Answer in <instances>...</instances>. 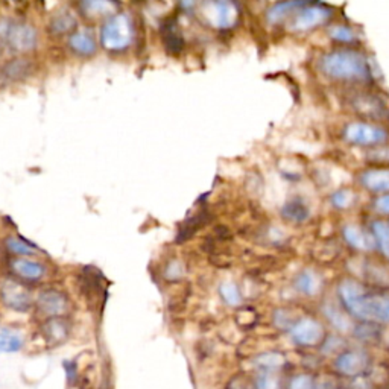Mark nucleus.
Here are the masks:
<instances>
[{
    "label": "nucleus",
    "instance_id": "2eb2a0df",
    "mask_svg": "<svg viewBox=\"0 0 389 389\" xmlns=\"http://www.w3.org/2000/svg\"><path fill=\"white\" fill-rule=\"evenodd\" d=\"M322 277L317 271L310 270V268L300 271L294 279L295 291L304 296H317L322 291Z\"/></svg>",
    "mask_w": 389,
    "mask_h": 389
},
{
    "label": "nucleus",
    "instance_id": "dca6fc26",
    "mask_svg": "<svg viewBox=\"0 0 389 389\" xmlns=\"http://www.w3.org/2000/svg\"><path fill=\"white\" fill-rule=\"evenodd\" d=\"M322 313L326 319L329 321L333 329H336L339 333H350L355 330L353 318L350 317V313L344 309L339 308L336 303H327L324 304Z\"/></svg>",
    "mask_w": 389,
    "mask_h": 389
},
{
    "label": "nucleus",
    "instance_id": "39448f33",
    "mask_svg": "<svg viewBox=\"0 0 389 389\" xmlns=\"http://www.w3.org/2000/svg\"><path fill=\"white\" fill-rule=\"evenodd\" d=\"M134 31L129 17L119 14L111 17L102 27V44L110 51H122L133 41Z\"/></svg>",
    "mask_w": 389,
    "mask_h": 389
},
{
    "label": "nucleus",
    "instance_id": "9b49d317",
    "mask_svg": "<svg viewBox=\"0 0 389 389\" xmlns=\"http://www.w3.org/2000/svg\"><path fill=\"white\" fill-rule=\"evenodd\" d=\"M309 4L310 0H280V2H277L268 9L266 20L270 25H280L284 22H289L300 9H303Z\"/></svg>",
    "mask_w": 389,
    "mask_h": 389
},
{
    "label": "nucleus",
    "instance_id": "412c9836",
    "mask_svg": "<svg viewBox=\"0 0 389 389\" xmlns=\"http://www.w3.org/2000/svg\"><path fill=\"white\" fill-rule=\"evenodd\" d=\"M81 9L87 17H107L114 13L113 0H81Z\"/></svg>",
    "mask_w": 389,
    "mask_h": 389
},
{
    "label": "nucleus",
    "instance_id": "a211bd4d",
    "mask_svg": "<svg viewBox=\"0 0 389 389\" xmlns=\"http://www.w3.org/2000/svg\"><path fill=\"white\" fill-rule=\"evenodd\" d=\"M13 272L26 282H39L44 275V266L39 262L31 261V258H15L11 263Z\"/></svg>",
    "mask_w": 389,
    "mask_h": 389
},
{
    "label": "nucleus",
    "instance_id": "f8f14e48",
    "mask_svg": "<svg viewBox=\"0 0 389 389\" xmlns=\"http://www.w3.org/2000/svg\"><path fill=\"white\" fill-rule=\"evenodd\" d=\"M8 44L15 51H29L35 46L37 35L32 27L26 25L8 26L4 31Z\"/></svg>",
    "mask_w": 389,
    "mask_h": 389
},
{
    "label": "nucleus",
    "instance_id": "a878e982",
    "mask_svg": "<svg viewBox=\"0 0 389 389\" xmlns=\"http://www.w3.org/2000/svg\"><path fill=\"white\" fill-rule=\"evenodd\" d=\"M22 345L23 341L17 333L5 327H0V351L2 353H14V351L20 350Z\"/></svg>",
    "mask_w": 389,
    "mask_h": 389
},
{
    "label": "nucleus",
    "instance_id": "6e6552de",
    "mask_svg": "<svg viewBox=\"0 0 389 389\" xmlns=\"http://www.w3.org/2000/svg\"><path fill=\"white\" fill-rule=\"evenodd\" d=\"M206 17L216 29H230L239 20V9L233 0H211L206 6Z\"/></svg>",
    "mask_w": 389,
    "mask_h": 389
},
{
    "label": "nucleus",
    "instance_id": "c9c22d12",
    "mask_svg": "<svg viewBox=\"0 0 389 389\" xmlns=\"http://www.w3.org/2000/svg\"><path fill=\"white\" fill-rule=\"evenodd\" d=\"M181 275H183V265L180 262H172L168 266V270H166V277H168L169 280H178Z\"/></svg>",
    "mask_w": 389,
    "mask_h": 389
},
{
    "label": "nucleus",
    "instance_id": "0eeeda50",
    "mask_svg": "<svg viewBox=\"0 0 389 389\" xmlns=\"http://www.w3.org/2000/svg\"><path fill=\"white\" fill-rule=\"evenodd\" d=\"M371 365V357L365 350H344L335 357L333 368L335 371L348 378H356L364 376Z\"/></svg>",
    "mask_w": 389,
    "mask_h": 389
},
{
    "label": "nucleus",
    "instance_id": "2f4dec72",
    "mask_svg": "<svg viewBox=\"0 0 389 389\" xmlns=\"http://www.w3.org/2000/svg\"><path fill=\"white\" fill-rule=\"evenodd\" d=\"M73 26H75V18H73V15H70L67 13H62L57 18H53V22H52V27L57 32H67L72 29Z\"/></svg>",
    "mask_w": 389,
    "mask_h": 389
},
{
    "label": "nucleus",
    "instance_id": "ddd939ff",
    "mask_svg": "<svg viewBox=\"0 0 389 389\" xmlns=\"http://www.w3.org/2000/svg\"><path fill=\"white\" fill-rule=\"evenodd\" d=\"M359 181H360V186L371 193H376V194L389 193V168L367 169L360 173Z\"/></svg>",
    "mask_w": 389,
    "mask_h": 389
},
{
    "label": "nucleus",
    "instance_id": "423d86ee",
    "mask_svg": "<svg viewBox=\"0 0 389 389\" xmlns=\"http://www.w3.org/2000/svg\"><path fill=\"white\" fill-rule=\"evenodd\" d=\"M289 336L294 341V344L312 348L322 345V342L327 338V333L319 319L313 317H301L291 326Z\"/></svg>",
    "mask_w": 389,
    "mask_h": 389
},
{
    "label": "nucleus",
    "instance_id": "473e14b6",
    "mask_svg": "<svg viewBox=\"0 0 389 389\" xmlns=\"http://www.w3.org/2000/svg\"><path fill=\"white\" fill-rule=\"evenodd\" d=\"M373 207L377 213H381V215L389 216V193L377 194V198L373 202Z\"/></svg>",
    "mask_w": 389,
    "mask_h": 389
},
{
    "label": "nucleus",
    "instance_id": "aec40b11",
    "mask_svg": "<svg viewBox=\"0 0 389 389\" xmlns=\"http://www.w3.org/2000/svg\"><path fill=\"white\" fill-rule=\"evenodd\" d=\"M163 44L166 51H168L171 55H177L183 49L184 41L180 32V27L173 20H169L163 26Z\"/></svg>",
    "mask_w": 389,
    "mask_h": 389
},
{
    "label": "nucleus",
    "instance_id": "c756f323",
    "mask_svg": "<svg viewBox=\"0 0 389 389\" xmlns=\"http://www.w3.org/2000/svg\"><path fill=\"white\" fill-rule=\"evenodd\" d=\"M286 389H318V383L312 374L298 373L289 378Z\"/></svg>",
    "mask_w": 389,
    "mask_h": 389
},
{
    "label": "nucleus",
    "instance_id": "f3484780",
    "mask_svg": "<svg viewBox=\"0 0 389 389\" xmlns=\"http://www.w3.org/2000/svg\"><path fill=\"white\" fill-rule=\"evenodd\" d=\"M282 216L292 224H303L310 218V209L305 199L294 197L286 201L282 207Z\"/></svg>",
    "mask_w": 389,
    "mask_h": 389
},
{
    "label": "nucleus",
    "instance_id": "4468645a",
    "mask_svg": "<svg viewBox=\"0 0 389 389\" xmlns=\"http://www.w3.org/2000/svg\"><path fill=\"white\" fill-rule=\"evenodd\" d=\"M342 236H344L345 242L357 251H373L377 248L371 231H365L355 224H348L342 228Z\"/></svg>",
    "mask_w": 389,
    "mask_h": 389
},
{
    "label": "nucleus",
    "instance_id": "5701e85b",
    "mask_svg": "<svg viewBox=\"0 0 389 389\" xmlns=\"http://www.w3.org/2000/svg\"><path fill=\"white\" fill-rule=\"evenodd\" d=\"M69 326L61 318H51L44 326V335L51 342H62L67 338Z\"/></svg>",
    "mask_w": 389,
    "mask_h": 389
},
{
    "label": "nucleus",
    "instance_id": "6ab92c4d",
    "mask_svg": "<svg viewBox=\"0 0 389 389\" xmlns=\"http://www.w3.org/2000/svg\"><path fill=\"white\" fill-rule=\"evenodd\" d=\"M284 365L286 357L280 351H265L254 359V367L258 373H279Z\"/></svg>",
    "mask_w": 389,
    "mask_h": 389
},
{
    "label": "nucleus",
    "instance_id": "f257e3e1",
    "mask_svg": "<svg viewBox=\"0 0 389 389\" xmlns=\"http://www.w3.org/2000/svg\"><path fill=\"white\" fill-rule=\"evenodd\" d=\"M338 295L350 317L362 322L389 324V294L373 292L355 279L342 280Z\"/></svg>",
    "mask_w": 389,
    "mask_h": 389
},
{
    "label": "nucleus",
    "instance_id": "7ed1b4c3",
    "mask_svg": "<svg viewBox=\"0 0 389 389\" xmlns=\"http://www.w3.org/2000/svg\"><path fill=\"white\" fill-rule=\"evenodd\" d=\"M344 140L360 147H381L389 142V133L381 125L373 122H350L342 129Z\"/></svg>",
    "mask_w": 389,
    "mask_h": 389
},
{
    "label": "nucleus",
    "instance_id": "20e7f679",
    "mask_svg": "<svg viewBox=\"0 0 389 389\" xmlns=\"http://www.w3.org/2000/svg\"><path fill=\"white\" fill-rule=\"evenodd\" d=\"M331 17L333 9L330 6L309 4L291 18L288 22V29L296 34L312 32L313 29H317V27L329 23L331 20Z\"/></svg>",
    "mask_w": 389,
    "mask_h": 389
},
{
    "label": "nucleus",
    "instance_id": "72a5a7b5",
    "mask_svg": "<svg viewBox=\"0 0 389 389\" xmlns=\"http://www.w3.org/2000/svg\"><path fill=\"white\" fill-rule=\"evenodd\" d=\"M26 70V62L25 61H13V62H9L8 66H5V72H6V75H9L11 78L17 79L18 75L22 77V73L20 72H25Z\"/></svg>",
    "mask_w": 389,
    "mask_h": 389
},
{
    "label": "nucleus",
    "instance_id": "b1692460",
    "mask_svg": "<svg viewBox=\"0 0 389 389\" xmlns=\"http://www.w3.org/2000/svg\"><path fill=\"white\" fill-rule=\"evenodd\" d=\"M371 233L376 239L378 249L389 258V224L385 220H374L371 224Z\"/></svg>",
    "mask_w": 389,
    "mask_h": 389
},
{
    "label": "nucleus",
    "instance_id": "7c9ffc66",
    "mask_svg": "<svg viewBox=\"0 0 389 389\" xmlns=\"http://www.w3.org/2000/svg\"><path fill=\"white\" fill-rule=\"evenodd\" d=\"M6 246L11 253L18 254V256H29L34 254L35 249L29 244H26L25 240L18 239V237H8L6 240Z\"/></svg>",
    "mask_w": 389,
    "mask_h": 389
},
{
    "label": "nucleus",
    "instance_id": "f704fd0d",
    "mask_svg": "<svg viewBox=\"0 0 389 389\" xmlns=\"http://www.w3.org/2000/svg\"><path fill=\"white\" fill-rule=\"evenodd\" d=\"M228 389H256L254 382H249L246 377H235L228 383Z\"/></svg>",
    "mask_w": 389,
    "mask_h": 389
},
{
    "label": "nucleus",
    "instance_id": "cd10ccee",
    "mask_svg": "<svg viewBox=\"0 0 389 389\" xmlns=\"http://www.w3.org/2000/svg\"><path fill=\"white\" fill-rule=\"evenodd\" d=\"M356 201V194L350 189H339L335 193H331L330 204L336 210H347L353 206Z\"/></svg>",
    "mask_w": 389,
    "mask_h": 389
},
{
    "label": "nucleus",
    "instance_id": "e433bc0d",
    "mask_svg": "<svg viewBox=\"0 0 389 389\" xmlns=\"http://www.w3.org/2000/svg\"><path fill=\"white\" fill-rule=\"evenodd\" d=\"M327 389H342V388H338V386H333V388H327Z\"/></svg>",
    "mask_w": 389,
    "mask_h": 389
},
{
    "label": "nucleus",
    "instance_id": "f03ea898",
    "mask_svg": "<svg viewBox=\"0 0 389 389\" xmlns=\"http://www.w3.org/2000/svg\"><path fill=\"white\" fill-rule=\"evenodd\" d=\"M319 70L327 78L341 82H367L373 78V67L365 53L355 49H338L322 55Z\"/></svg>",
    "mask_w": 389,
    "mask_h": 389
},
{
    "label": "nucleus",
    "instance_id": "9d476101",
    "mask_svg": "<svg viewBox=\"0 0 389 389\" xmlns=\"http://www.w3.org/2000/svg\"><path fill=\"white\" fill-rule=\"evenodd\" d=\"M0 295H2L5 305L18 312L27 310L32 304L29 292H27L22 284H18L15 282H5L2 284V288H0Z\"/></svg>",
    "mask_w": 389,
    "mask_h": 389
},
{
    "label": "nucleus",
    "instance_id": "4be33fe9",
    "mask_svg": "<svg viewBox=\"0 0 389 389\" xmlns=\"http://www.w3.org/2000/svg\"><path fill=\"white\" fill-rule=\"evenodd\" d=\"M327 35L339 44H356L359 41V32L348 25H333L329 27Z\"/></svg>",
    "mask_w": 389,
    "mask_h": 389
},
{
    "label": "nucleus",
    "instance_id": "393cba45",
    "mask_svg": "<svg viewBox=\"0 0 389 389\" xmlns=\"http://www.w3.org/2000/svg\"><path fill=\"white\" fill-rule=\"evenodd\" d=\"M70 46L73 51L81 55H90V53H93L96 49L93 37L87 32H82V31L73 34L70 37Z\"/></svg>",
    "mask_w": 389,
    "mask_h": 389
},
{
    "label": "nucleus",
    "instance_id": "c85d7f7f",
    "mask_svg": "<svg viewBox=\"0 0 389 389\" xmlns=\"http://www.w3.org/2000/svg\"><path fill=\"white\" fill-rule=\"evenodd\" d=\"M254 385L256 389H286L279 373H258Z\"/></svg>",
    "mask_w": 389,
    "mask_h": 389
},
{
    "label": "nucleus",
    "instance_id": "bb28decb",
    "mask_svg": "<svg viewBox=\"0 0 389 389\" xmlns=\"http://www.w3.org/2000/svg\"><path fill=\"white\" fill-rule=\"evenodd\" d=\"M219 294L222 296V300H224L231 308H239L240 304H242V294H240L237 284L235 282H225L220 284L219 288Z\"/></svg>",
    "mask_w": 389,
    "mask_h": 389
},
{
    "label": "nucleus",
    "instance_id": "1a4fd4ad",
    "mask_svg": "<svg viewBox=\"0 0 389 389\" xmlns=\"http://www.w3.org/2000/svg\"><path fill=\"white\" fill-rule=\"evenodd\" d=\"M37 308L48 318H61L69 309V300L60 291H44L37 300Z\"/></svg>",
    "mask_w": 389,
    "mask_h": 389
}]
</instances>
